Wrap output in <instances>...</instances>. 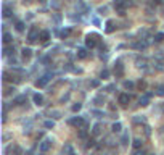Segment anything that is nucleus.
I'll return each mask as SVG.
<instances>
[{"label":"nucleus","instance_id":"1","mask_svg":"<svg viewBox=\"0 0 164 155\" xmlns=\"http://www.w3.org/2000/svg\"><path fill=\"white\" fill-rule=\"evenodd\" d=\"M39 37H40L39 27H35V26H32V27H31V29H29V32H27V40H29V42H31V44H32V42H35V40H37Z\"/></svg>","mask_w":164,"mask_h":155},{"label":"nucleus","instance_id":"2","mask_svg":"<svg viewBox=\"0 0 164 155\" xmlns=\"http://www.w3.org/2000/svg\"><path fill=\"white\" fill-rule=\"evenodd\" d=\"M68 123L71 126H76V128H82V126H85V121H84L82 116H74V118L68 119Z\"/></svg>","mask_w":164,"mask_h":155},{"label":"nucleus","instance_id":"3","mask_svg":"<svg viewBox=\"0 0 164 155\" xmlns=\"http://www.w3.org/2000/svg\"><path fill=\"white\" fill-rule=\"evenodd\" d=\"M50 79H52V74H44L42 78H39V79L35 81V86H37V87H45Z\"/></svg>","mask_w":164,"mask_h":155},{"label":"nucleus","instance_id":"4","mask_svg":"<svg viewBox=\"0 0 164 155\" xmlns=\"http://www.w3.org/2000/svg\"><path fill=\"white\" fill-rule=\"evenodd\" d=\"M97 34H89L87 37H85V45H87L89 48H94L97 45Z\"/></svg>","mask_w":164,"mask_h":155},{"label":"nucleus","instance_id":"5","mask_svg":"<svg viewBox=\"0 0 164 155\" xmlns=\"http://www.w3.org/2000/svg\"><path fill=\"white\" fill-rule=\"evenodd\" d=\"M114 74L116 78H122L124 76V65L121 61H116V66H114Z\"/></svg>","mask_w":164,"mask_h":155},{"label":"nucleus","instance_id":"6","mask_svg":"<svg viewBox=\"0 0 164 155\" xmlns=\"http://www.w3.org/2000/svg\"><path fill=\"white\" fill-rule=\"evenodd\" d=\"M114 6L119 11H124V8L127 6V0H114Z\"/></svg>","mask_w":164,"mask_h":155},{"label":"nucleus","instance_id":"7","mask_svg":"<svg viewBox=\"0 0 164 155\" xmlns=\"http://www.w3.org/2000/svg\"><path fill=\"white\" fill-rule=\"evenodd\" d=\"M32 100H34L35 105H44V95H42V94H34Z\"/></svg>","mask_w":164,"mask_h":155},{"label":"nucleus","instance_id":"8","mask_svg":"<svg viewBox=\"0 0 164 155\" xmlns=\"http://www.w3.org/2000/svg\"><path fill=\"white\" fill-rule=\"evenodd\" d=\"M129 102H130V95L129 94H121L119 95V103L121 105H127Z\"/></svg>","mask_w":164,"mask_h":155},{"label":"nucleus","instance_id":"9","mask_svg":"<svg viewBox=\"0 0 164 155\" xmlns=\"http://www.w3.org/2000/svg\"><path fill=\"white\" fill-rule=\"evenodd\" d=\"M21 52H23V58H24V60H29V58L32 57V50H31L29 47H24Z\"/></svg>","mask_w":164,"mask_h":155},{"label":"nucleus","instance_id":"10","mask_svg":"<svg viewBox=\"0 0 164 155\" xmlns=\"http://www.w3.org/2000/svg\"><path fill=\"white\" fill-rule=\"evenodd\" d=\"M26 95H18V97H15V100H13V103H16V105H24L26 103Z\"/></svg>","mask_w":164,"mask_h":155},{"label":"nucleus","instance_id":"11","mask_svg":"<svg viewBox=\"0 0 164 155\" xmlns=\"http://www.w3.org/2000/svg\"><path fill=\"white\" fill-rule=\"evenodd\" d=\"M138 102H140V105H142V107H146V105L150 103V94H146V95H142Z\"/></svg>","mask_w":164,"mask_h":155},{"label":"nucleus","instance_id":"12","mask_svg":"<svg viewBox=\"0 0 164 155\" xmlns=\"http://www.w3.org/2000/svg\"><path fill=\"white\" fill-rule=\"evenodd\" d=\"M92 134H94V136H100V134H102V124H100V123L94 124V129H92Z\"/></svg>","mask_w":164,"mask_h":155},{"label":"nucleus","instance_id":"13","mask_svg":"<svg viewBox=\"0 0 164 155\" xmlns=\"http://www.w3.org/2000/svg\"><path fill=\"white\" fill-rule=\"evenodd\" d=\"M87 48H79L77 50V58H81V60H84V58H87Z\"/></svg>","mask_w":164,"mask_h":155},{"label":"nucleus","instance_id":"14","mask_svg":"<svg viewBox=\"0 0 164 155\" xmlns=\"http://www.w3.org/2000/svg\"><path fill=\"white\" fill-rule=\"evenodd\" d=\"M50 145H52V142H50V140H44V142L40 144V150H42V152H47V150L50 149Z\"/></svg>","mask_w":164,"mask_h":155},{"label":"nucleus","instance_id":"15","mask_svg":"<svg viewBox=\"0 0 164 155\" xmlns=\"http://www.w3.org/2000/svg\"><path fill=\"white\" fill-rule=\"evenodd\" d=\"M106 32H113V31H114V23H113V21L110 19V21H106V29H105Z\"/></svg>","mask_w":164,"mask_h":155},{"label":"nucleus","instance_id":"16","mask_svg":"<svg viewBox=\"0 0 164 155\" xmlns=\"http://www.w3.org/2000/svg\"><path fill=\"white\" fill-rule=\"evenodd\" d=\"M39 39H40L42 42H47V40L50 39V32H48V31H42V32H40V37H39Z\"/></svg>","mask_w":164,"mask_h":155},{"label":"nucleus","instance_id":"17","mask_svg":"<svg viewBox=\"0 0 164 155\" xmlns=\"http://www.w3.org/2000/svg\"><path fill=\"white\" fill-rule=\"evenodd\" d=\"M154 94H156V95H159V97H164V84H161V86L156 87Z\"/></svg>","mask_w":164,"mask_h":155},{"label":"nucleus","instance_id":"18","mask_svg":"<svg viewBox=\"0 0 164 155\" xmlns=\"http://www.w3.org/2000/svg\"><path fill=\"white\" fill-rule=\"evenodd\" d=\"M15 27H16V31H18V32H23V31H24V23H23V21H16Z\"/></svg>","mask_w":164,"mask_h":155},{"label":"nucleus","instance_id":"19","mask_svg":"<svg viewBox=\"0 0 164 155\" xmlns=\"http://www.w3.org/2000/svg\"><path fill=\"white\" fill-rule=\"evenodd\" d=\"M132 145H134V149H135V150H138V149H142V140H140V139H134V142H132Z\"/></svg>","mask_w":164,"mask_h":155},{"label":"nucleus","instance_id":"20","mask_svg":"<svg viewBox=\"0 0 164 155\" xmlns=\"http://www.w3.org/2000/svg\"><path fill=\"white\" fill-rule=\"evenodd\" d=\"M11 42V34L10 32H3V44H8Z\"/></svg>","mask_w":164,"mask_h":155},{"label":"nucleus","instance_id":"21","mask_svg":"<svg viewBox=\"0 0 164 155\" xmlns=\"http://www.w3.org/2000/svg\"><path fill=\"white\" fill-rule=\"evenodd\" d=\"M103 102H105V98H103L102 95H98V97L94 98V103H95V105H103Z\"/></svg>","mask_w":164,"mask_h":155},{"label":"nucleus","instance_id":"22","mask_svg":"<svg viewBox=\"0 0 164 155\" xmlns=\"http://www.w3.org/2000/svg\"><path fill=\"white\" fill-rule=\"evenodd\" d=\"M164 40V32H158L154 36V42H162Z\"/></svg>","mask_w":164,"mask_h":155},{"label":"nucleus","instance_id":"23","mask_svg":"<svg viewBox=\"0 0 164 155\" xmlns=\"http://www.w3.org/2000/svg\"><path fill=\"white\" fill-rule=\"evenodd\" d=\"M121 129H122V124H121L119 121H118V123H114V124H113V131H114V132H119Z\"/></svg>","mask_w":164,"mask_h":155},{"label":"nucleus","instance_id":"24","mask_svg":"<svg viewBox=\"0 0 164 155\" xmlns=\"http://www.w3.org/2000/svg\"><path fill=\"white\" fill-rule=\"evenodd\" d=\"M132 47H134V48H145V47H146V42H142V40H140V42H137V44H134Z\"/></svg>","mask_w":164,"mask_h":155},{"label":"nucleus","instance_id":"25","mask_svg":"<svg viewBox=\"0 0 164 155\" xmlns=\"http://www.w3.org/2000/svg\"><path fill=\"white\" fill-rule=\"evenodd\" d=\"M122 86H124V89H134V82L132 81H124Z\"/></svg>","mask_w":164,"mask_h":155},{"label":"nucleus","instance_id":"26","mask_svg":"<svg viewBox=\"0 0 164 155\" xmlns=\"http://www.w3.org/2000/svg\"><path fill=\"white\" fill-rule=\"evenodd\" d=\"M44 126H45L47 129H50V128H53V126H55V121H52V119H47V121L44 123Z\"/></svg>","mask_w":164,"mask_h":155},{"label":"nucleus","instance_id":"27","mask_svg":"<svg viewBox=\"0 0 164 155\" xmlns=\"http://www.w3.org/2000/svg\"><path fill=\"white\" fill-rule=\"evenodd\" d=\"M100 78H102V79H108V78H110V71H108V69H103L102 74H100Z\"/></svg>","mask_w":164,"mask_h":155},{"label":"nucleus","instance_id":"28","mask_svg":"<svg viewBox=\"0 0 164 155\" xmlns=\"http://www.w3.org/2000/svg\"><path fill=\"white\" fill-rule=\"evenodd\" d=\"M13 52H15V48H13V47H5L3 48V55H8V53H13Z\"/></svg>","mask_w":164,"mask_h":155},{"label":"nucleus","instance_id":"29","mask_svg":"<svg viewBox=\"0 0 164 155\" xmlns=\"http://www.w3.org/2000/svg\"><path fill=\"white\" fill-rule=\"evenodd\" d=\"M69 34H71V29H63L60 36H61L63 39H65V37H68V36H69Z\"/></svg>","mask_w":164,"mask_h":155},{"label":"nucleus","instance_id":"30","mask_svg":"<svg viewBox=\"0 0 164 155\" xmlns=\"http://www.w3.org/2000/svg\"><path fill=\"white\" fill-rule=\"evenodd\" d=\"M82 108V103H74L73 105V111H79Z\"/></svg>","mask_w":164,"mask_h":155},{"label":"nucleus","instance_id":"31","mask_svg":"<svg viewBox=\"0 0 164 155\" xmlns=\"http://www.w3.org/2000/svg\"><path fill=\"white\" fill-rule=\"evenodd\" d=\"M85 136H87V131H85V129H81V132H79V137H81V139H84Z\"/></svg>","mask_w":164,"mask_h":155},{"label":"nucleus","instance_id":"32","mask_svg":"<svg viewBox=\"0 0 164 155\" xmlns=\"http://www.w3.org/2000/svg\"><path fill=\"white\" fill-rule=\"evenodd\" d=\"M10 15H11V13H10V10H8V8H6V6H5V8H3V16L6 18V16H10Z\"/></svg>","mask_w":164,"mask_h":155},{"label":"nucleus","instance_id":"33","mask_svg":"<svg viewBox=\"0 0 164 155\" xmlns=\"http://www.w3.org/2000/svg\"><path fill=\"white\" fill-rule=\"evenodd\" d=\"M90 86H92V87H98V86H100V81H97V79H95V81H92V82H90Z\"/></svg>","mask_w":164,"mask_h":155},{"label":"nucleus","instance_id":"34","mask_svg":"<svg viewBox=\"0 0 164 155\" xmlns=\"http://www.w3.org/2000/svg\"><path fill=\"white\" fill-rule=\"evenodd\" d=\"M138 87H140V89H146V82H145V81H140V82H138Z\"/></svg>","mask_w":164,"mask_h":155},{"label":"nucleus","instance_id":"35","mask_svg":"<svg viewBox=\"0 0 164 155\" xmlns=\"http://www.w3.org/2000/svg\"><path fill=\"white\" fill-rule=\"evenodd\" d=\"M94 142H95L94 139H89V142H87V147H94Z\"/></svg>","mask_w":164,"mask_h":155},{"label":"nucleus","instance_id":"36","mask_svg":"<svg viewBox=\"0 0 164 155\" xmlns=\"http://www.w3.org/2000/svg\"><path fill=\"white\" fill-rule=\"evenodd\" d=\"M53 118H61V115H60V111H53Z\"/></svg>","mask_w":164,"mask_h":155},{"label":"nucleus","instance_id":"37","mask_svg":"<svg viewBox=\"0 0 164 155\" xmlns=\"http://www.w3.org/2000/svg\"><path fill=\"white\" fill-rule=\"evenodd\" d=\"M127 139H129V136L124 134V136H122V144H127Z\"/></svg>","mask_w":164,"mask_h":155},{"label":"nucleus","instance_id":"38","mask_svg":"<svg viewBox=\"0 0 164 155\" xmlns=\"http://www.w3.org/2000/svg\"><path fill=\"white\" fill-rule=\"evenodd\" d=\"M135 155H146V153H145L143 150H140V149H138L137 152H135Z\"/></svg>","mask_w":164,"mask_h":155},{"label":"nucleus","instance_id":"39","mask_svg":"<svg viewBox=\"0 0 164 155\" xmlns=\"http://www.w3.org/2000/svg\"><path fill=\"white\" fill-rule=\"evenodd\" d=\"M150 155H154V153H150Z\"/></svg>","mask_w":164,"mask_h":155},{"label":"nucleus","instance_id":"40","mask_svg":"<svg viewBox=\"0 0 164 155\" xmlns=\"http://www.w3.org/2000/svg\"><path fill=\"white\" fill-rule=\"evenodd\" d=\"M40 155H44V153H40Z\"/></svg>","mask_w":164,"mask_h":155}]
</instances>
